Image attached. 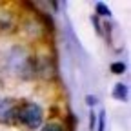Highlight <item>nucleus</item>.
Masks as SVG:
<instances>
[{"label":"nucleus","instance_id":"3","mask_svg":"<svg viewBox=\"0 0 131 131\" xmlns=\"http://www.w3.org/2000/svg\"><path fill=\"white\" fill-rule=\"evenodd\" d=\"M113 96L117 100H126L127 98V86L126 84H117L115 86V91H113Z\"/></svg>","mask_w":131,"mask_h":131},{"label":"nucleus","instance_id":"6","mask_svg":"<svg viewBox=\"0 0 131 131\" xmlns=\"http://www.w3.org/2000/svg\"><path fill=\"white\" fill-rule=\"evenodd\" d=\"M96 11L100 13V15H106V16H109V15H111V11H109L104 4H96Z\"/></svg>","mask_w":131,"mask_h":131},{"label":"nucleus","instance_id":"2","mask_svg":"<svg viewBox=\"0 0 131 131\" xmlns=\"http://www.w3.org/2000/svg\"><path fill=\"white\" fill-rule=\"evenodd\" d=\"M15 107H13V104L9 102V100H0V120H9V118H13L15 117Z\"/></svg>","mask_w":131,"mask_h":131},{"label":"nucleus","instance_id":"1","mask_svg":"<svg viewBox=\"0 0 131 131\" xmlns=\"http://www.w3.org/2000/svg\"><path fill=\"white\" fill-rule=\"evenodd\" d=\"M15 117L22 124H26L27 127L35 129L42 124V109L37 104H24L15 111Z\"/></svg>","mask_w":131,"mask_h":131},{"label":"nucleus","instance_id":"9","mask_svg":"<svg viewBox=\"0 0 131 131\" xmlns=\"http://www.w3.org/2000/svg\"><path fill=\"white\" fill-rule=\"evenodd\" d=\"M86 100L89 102V106H95V104H96V98H95V96H88Z\"/></svg>","mask_w":131,"mask_h":131},{"label":"nucleus","instance_id":"8","mask_svg":"<svg viewBox=\"0 0 131 131\" xmlns=\"http://www.w3.org/2000/svg\"><path fill=\"white\" fill-rule=\"evenodd\" d=\"M89 118H91V120H89V129L93 131V127H95V124H96V117H95V115L91 113V117H89Z\"/></svg>","mask_w":131,"mask_h":131},{"label":"nucleus","instance_id":"5","mask_svg":"<svg viewBox=\"0 0 131 131\" xmlns=\"http://www.w3.org/2000/svg\"><path fill=\"white\" fill-rule=\"evenodd\" d=\"M111 71L113 73H124L126 71V66L122 62H115V64H111Z\"/></svg>","mask_w":131,"mask_h":131},{"label":"nucleus","instance_id":"4","mask_svg":"<svg viewBox=\"0 0 131 131\" xmlns=\"http://www.w3.org/2000/svg\"><path fill=\"white\" fill-rule=\"evenodd\" d=\"M40 131H64V127H62L60 124H57V122H49V124H46Z\"/></svg>","mask_w":131,"mask_h":131},{"label":"nucleus","instance_id":"7","mask_svg":"<svg viewBox=\"0 0 131 131\" xmlns=\"http://www.w3.org/2000/svg\"><path fill=\"white\" fill-rule=\"evenodd\" d=\"M96 131H104V113L98 115V129Z\"/></svg>","mask_w":131,"mask_h":131}]
</instances>
